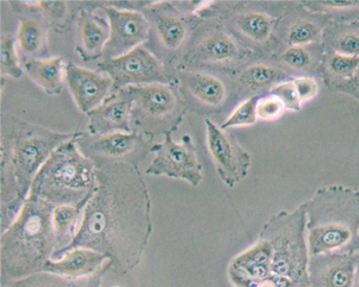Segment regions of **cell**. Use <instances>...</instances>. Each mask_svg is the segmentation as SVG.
Wrapping results in <instances>:
<instances>
[{
	"instance_id": "6da1fadb",
	"label": "cell",
	"mask_w": 359,
	"mask_h": 287,
	"mask_svg": "<svg viewBox=\"0 0 359 287\" xmlns=\"http://www.w3.org/2000/svg\"><path fill=\"white\" fill-rule=\"evenodd\" d=\"M95 175L96 189L83 209L74 240L55 252L51 260L86 248L104 255L109 272L123 276L139 265L151 234V199L137 167L107 165L96 168Z\"/></svg>"
},
{
	"instance_id": "7a4b0ae2",
	"label": "cell",
	"mask_w": 359,
	"mask_h": 287,
	"mask_svg": "<svg viewBox=\"0 0 359 287\" xmlns=\"http://www.w3.org/2000/svg\"><path fill=\"white\" fill-rule=\"evenodd\" d=\"M55 207L28 195L14 221L0 239L1 281L43 272L57 248L53 213Z\"/></svg>"
},
{
	"instance_id": "3957f363",
	"label": "cell",
	"mask_w": 359,
	"mask_h": 287,
	"mask_svg": "<svg viewBox=\"0 0 359 287\" xmlns=\"http://www.w3.org/2000/svg\"><path fill=\"white\" fill-rule=\"evenodd\" d=\"M303 205L311 255L359 254V191L327 186L318 189Z\"/></svg>"
},
{
	"instance_id": "277c9868",
	"label": "cell",
	"mask_w": 359,
	"mask_h": 287,
	"mask_svg": "<svg viewBox=\"0 0 359 287\" xmlns=\"http://www.w3.org/2000/svg\"><path fill=\"white\" fill-rule=\"evenodd\" d=\"M79 133L51 154L35 176L29 195L54 207L84 209L96 189V167L79 151Z\"/></svg>"
},
{
	"instance_id": "5b68a950",
	"label": "cell",
	"mask_w": 359,
	"mask_h": 287,
	"mask_svg": "<svg viewBox=\"0 0 359 287\" xmlns=\"http://www.w3.org/2000/svg\"><path fill=\"white\" fill-rule=\"evenodd\" d=\"M306 223L302 205L290 214L281 212L273 216L260 236L269 248L271 274L290 279L297 287H309Z\"/></svg>"
},
{
	"instance_id": "8992f818",
	"label": "cell",
	"mask_w": 359,
	"mask_h": 287,
	"mask_svg": "<svg viewBox=\"0 0 359 287\" xmlns=\"http://www.w3.org/2000/svg\"><path fill=\"white\" fill-rule=\"evenodd\" d=\"M76 132L65 133L18 118L14 133V164L20 195L25 200L39 170Z\"/></svg>"
},
{
	"instance_id": "52a82bcc",
	"label": "cell",
	"mask_w": 359,
	"mask_h": 287,
	"mask_svg": "<svg viewBox=\"0 0 359 287\" xmlns=\"http://www.w3.org/2000/svg\"><path fill=\"white\" fill-rule=\"evenodd\" d=\"M76 145L96 168L122 163L138 167L153 146L152 138L136 130L129 133L118 132L105 135L79 132Z\"/></svg>"
},
{
	"instance_id": "ba28073f",
	"label": "cell",
	"mask_w": 359,
	"mask_h": 287,
	"mask_svg": "<svg viewBox=\"0 0 359 287\" xmlns=\"http://www.w3.org/2000/svg\"><path fill=\"white\" fill-rule=\"evenodd\" d=\"M98 72L106 74L118 91L131 85L166 84L168 74L154 54L142 46L98 64Z\"/></svg>"
},
{
	"instance_id": "9c48e42d",
	"label": "cell",
	"mask_w": 359,
	"mask_h": 287,
	"mask_svg": "<svg viewBox=\"0 0 359 287\" xmlns=\"http://www.w3.org/2000/svg\"><path fill=\"white\" fill-rule=\"evenodd\" d=\"M18 118L0 116V228L1 234L18 215L25 200L20 195L14 164V133Z\"/></svg>"
},
{
	"instance_id": "30bf717a",
	"label": "cell",
	"mask_w": 359,
	"mask_h": 287,
	"mask_svg": "<svg viewBox=\"0 0 359 287\" xmlns=\"http://www.w3.org/2000/svg\"><path fill=\"white\" fill-rule=\"evenodd\" d=\"M151 152L156 157L146 169L147 175L182 178L194 186L201 181L202 166L189 136H184L182 143H177L173 140L171 132L167 131L163 141L155 144Z\"/></svg>"
},
{
	"instance_id": "8fae6325",
	"label": "cell",
	"mask_w": 359,
	"mask_h": 287,
	"mask_svg": "<svg viewBox=\"0 0 359 287\" xmlns=\"http://www.w3.org/2000/svg\"><path fill=\"white\" fill-rule=\"evenodd\" d=\"M134 96L131 122L153 138L163 131L162 123L175 108V98L165 84L131 85Z\"/></svg>"
},
{
	"instance_id": "7c38bea8",
	"label": "cell",
	"mask_w": 359,
	"mask_h": 287,
	"mask_svg": "<svg viewBox=\"0 0 359 287\" xmlns=\"http://www.w3.org/2000/svg\"><path fill=\"white\" fill-rule=\"evenodd\" d=\"M110 27V35L103 52L104 60L123 55L149 38V24L141 12L117 10L104 6Z\"/></svg>"
},
{
	"instance_id": "4fadbf2b",
	"label": "cell",
	"mask_w": 359,
	"mask_h": 287,
	"mask_svg": "<svg viewBox=\"0 0 359 287\" xmlns=\"http://www.w3.org/2000/svg\"><path fill=\"white\" fill-rule=\"evenodd\" d=\"M207 144L222 181L230 188L243 180L250 156L236 141L210 120H205Z\"/></svg>"
},
{
	"instance_id": "5bb4252c",
	"label": "cell",
	"mask_w": 359,
	"mask_h": 287,
	"mask_svg": "<svg viewBox=\"0 0 359 287\" xmlns=\"http://www.w3.org/2000/svg\"><path fill=\"white\" fill-rule=\"evenodd\" d=\"M8 4L20 20L16 38L22 62L48 59L50 27L40 11L38 2L10 1Z\"/></svg>"
},
{
	"instance_id": "9a60e30c",
	"label": "cell",
	"mask_w": 359,
	"mask_h": 287,
	"mask_svg": "<svg viewBox=\"0 0 359 287\" xmlns=\"http://www.w3.org/2000/svg\"><path fill=\"white\" fill-rule=\"evenodd\" d=\"M134 96L129 88L108 96L97 108L86 113L87 129L92 135L131 132L130 126Z\"/></svg>"
},
{
	"instance_id": "2e32d148",
	"label": "cell",
	"mask_w": 359,
	"mask_h": 287,
	"mask_svg": "<svg viewBox=\"0 0 359 287\" xmlns=\"http://www.w3.org/2000/svg\"><path fill=\"white\" fill-rule=\"evenodd\" d=\"M359 254L328 252L311 255L309 287H353Z\"/></svg>"
},
{
	"instance_id": "e0dca14e",
	"label": "cell",
	"mask_w": 359,
	"mask_h": 287,
	"mask_svg": "<svg viewBox=\"0 0 359 287\" xmlns=\"http://www.w3.org/2000/svg\"><path fill=\"white\" fill-rule=\"evenodd\" d=\"M65 77L69 91L80 111L87 113L100 106L107 97L111 80L101 73L67 63Z\"/></svg>"
},
{
	"instance_id": "ac0fdd59",
	"label": "cell",
	"mask_w": 359,
	"mask_h": 287,
	"mask_svg": "<svg viewBox=\"0 0 359 287\" xmlns=\"http://www.w3.org/2000/svg\"><path fill=\"white\" fill-rule=\"evenodd\" d=\"M109 35V22L95 11L83 9L77 18L75 51L84 62L97 61L103 56Z\"/></svg>"
},
{
	"instance_id": "d6986e66",
	"label": "cell",
	"mask_w": 359,
	"mask_h": 287,
	"mask_svg": "<svg viewBox=\"0 0 359 287\" xmlns=\"http://www.w3.org/2000/svg\"><path fill=\"white\" fill-rule=\"evenodd\" d=\"M107 258L102 254L86 248H76L57 260H49L43 272L78 279L93 276L103 267Z\"/></svg>"
},
{
	"instance_id": "ffe728a7",
	"label": "cell",
	"mask_w": 359,
	"mask_h": 287,
	"mask_svg": "<svg viewBox=\"0 0 359 287\" xmlns=\"http://www.w3.org/2000/svg\"><path fill=\"white\" fill-rule=\"evenodd\" d=\"M23 66L29 78L46 94L56 96L62 92L66 69L63 57L27 60Z\"/></svg>"
},
{
	"instance_id": "44dd1931",
	"label": "cell",
	"mask_w": 359,
	"mask_h": 287,
	"mask_svg": "<svg viewBox=\"0 0 359 287\" xmlns=\"http://www.w3.org/2000/svg\"><path fill=\"white\" fill-rule=\"evenodd\" d=\"M149 24H154L161 43L169 49H175L183 43L186 29L175 17L165 13L159 4L152 3L141 12Z\"/></svg>"
},
{
	"instance_id": "7402d4cb",
	"label": "cell",
	"mask_w": 359,
	"mask_h": 287,
	"mask_svg": "<svg viewBox=\"0 0 359 287\" xmlns=\"http://www.w3.org/2000/svg\"><path fill=\"white\" fill-rule=\"evenodd\" d=\"M109 271L107 263L96 274L74 279L57 274L40 272L22 279L1 281V287H95Z\"/></svg>"
},
{
	"instance_id": "603a6c76",
	"label": "cell",
	"mask_w": 359,
	"mask_h": 287,
	"mask_svg": "<svg viewBox=\"0 0 359 287\" xmlns=\"http://www.w3.org/2000/svg\"><path fill=\"white\" fill-rule=\"evenodd\" d=\"M38 6L52 30L58 34H65L71 30L79 13L85 9V1H39Z\"/></svg>"
},
{
	"instance_id": "cb8c5ba5",
	"label": "cell",
	"mask_w": 359,
	"mask_h": 287,
	"mask_svg": "<svg viewBox=\"0 0 359 287\" xmlns=\"http://www.w3.org/2000/svg\"><path fill=\"white\" fill-rule=\"evenodd\" d=\"M81 211L79 208L69 206H58L54 209L53 222L57 243L56 251L65 248L74 240Z\"/></svg>"
},
{
	"instance_id": "d4e9b609",
	"label": "cell",
	"mask_w": 359,
	"mask_h": 287,
	"mask_svg": "<svg viewBox=\"0 0 359 287\" xmlns=\"http://www.w3.org/2000/svg\"><path fill=\"white\" fill-rule=\"evenodd\" d=\"M188 85L192 94L206 104L218 106L224 99V85L214 76L202 74H192L188 78Z\"/></svg>"
},
{
	"instance_id": "484cf974",
	"label": "cell",
	"mask_w": 359,
	"mask_h": 287,
	"mask_svg": "<svg viewBox=\"0 0 359 287\" xmlns=\"http://www.w3.org/2000/svg\"><path fill=\"white\" fill-rule=\"evenodd\" d=\"M17 38L9 34H2L0 38V74L1 82L6 76L19 79L23 75L15 48Z\"/></svg>"
},
{
	"instance_id": "4316f807",
	"label": "cell",
	"mask_w": 359,
	"mask_h": 287,
	"mask_svg": "<svg viewBox=\"0 0 359 287\" xmlns=\"http://www.w3.org/2000/svg\"><path fill=\"white\" fill-rule=\"evenodd\" d=\"M236 24L245 35L257 41L265 40L271 34L272 28L271 19L259 13L238 16Z\"/></svg>"
},
{
	"instance_id": "83f0119b",
	"label": "cell",
	"mask_w": 359,
	"mask_h": 287,
	"mask_svg": "<svg viewBox=\"0 0 359 287\" xmlns=\"http://www.w3.org/2000/svg\"><path fill=\"white\" fill-rule=\"evenodd\" d=\"M200 50L205 59L221 62L231 59L236 52V47L229 36L216 34L204 41Z\"/></svg>"
},
{
	"instance_id": "f1b7e54d",
	"label": "cell",
	"mask_w": 359,
	"mask_h": 287,
	"mask_svg": "<svg viewBox=\"0 0 359 287\" xmlns=\"http://www.w3.org/2000/svg\"><path fill=\"white\" fill-rule=\"evenodd\" d=\"M258 100V96H253L238 106L222 124L221 128L225 130L230 127L254 125L258 118L257 113Z\"/></svg>"
},
{
	"instance_id": "f546056e",
	"label": "cell",
	"mask_w": 359,
	"mask_h": 287,
	"mask_svg": "<svg viewBox=\"0 0 359 287\" xmlns=\"http://www.w3.org/2000/svg\"><path fill=\"white\" fill-rule=\"evenodd\" d=\"M231 282L235 287H297L290 279L276 275L256 279L229 270Z\"/></svg>"
},
{
	"instance_id": "4dcf8cb0",
	"label": "cell",
	"mask_w": 359,
	"mask_h": 287,
	"mask_svg": "<svg viewBox=\"0 0 359 287\" xmlns=\"http://www.w3.org/2000/svg\"><path fill=\"white\" fill-rule=\"evenodd\" d=\"M276 78L275 69L263 64L254 65L247 69L241 77V82L252 90L266 88Z\"/></svg>"
},
{
	"instance_id": "1f68e13d",
	"label": "cell",
	"mask_w": 359,
	"mask_h": 287,
	"mask_svg": "<svg viewBox=\"0 0 359 287\" xmlns=\"http://www.w3.org/2000/svg\"><path fill=\"white\" fill-rule=\"evenodd\" d=\"M318 35V28L313 22L303 20L294 22L289 29L287 41L292 46L309 43Z\"/></svg>"
},
{
	"instance_id": "d6a6232c",
	"label": "cell",
	"mask_w": 359,
	"mask_h": 287,
	"mask_svg": "<svg viewBox=\"0 0 359 287\" xmlns=\"http://www.w3.org/2000/svg\"><path fill=\"white\" fill-rule=\"evenodd\" d=\"M328 68L334 75L344 80L352 77L359 69V56L335 52L328 62Z\"/></svg>"
},
{
	"instance_id": "836d02e7",
	"label": "cell",
	"mask_w": 359,
	"mask_h": 287,
	"mask_svg": "<svg viewBox=\"0 0 359 287\" xmlns=\"http://www.w3.org/2000/svg\"><path fill=\"white\" fill-rule=\"evenodd\" d=\"M285 109L280 100L271 94L259 99L257 105V117L263 120H276L282 116Z\"/></svg>"
},
{
	"instance_id": "e575fe53",
	"label": "cell",
	"mask_w": 359,
	"mask_h": 287,
	"mask_svg": "<svg viewBox=\"0 0 359 287\" xmlns=\"http://www.w3.org/2000/svg\"><path fill=\"white\" fill-rule=\"evenodd\" d=\"M272 94L278 97L285 109L300 111L302 102L299 99L293 81H285L275 86Z\"/></svg>"
},
{
	"instance_id": "d590c367",
	"label": "cell",
	"mask_w": 359,
	"mask_h": 287,
	"mask_svg": "<svg viewBox=\"0 0 359 287\" xmlns=\"http://www.w3.org/2000/svg\"><path fill=\"white\" fill-rule=\"evenodd\" d=\"M285 64L295 69H304L311 64L309 53L302 46H291L283 55Z\"/></svg>"
},
{
	"instance_id": "8d00e7d4",
	"label": "cell",
	"mask_w": 359,
	"mask_h": 287,
	"mask_svg": "<svg viewBox=\"0 0 359 287\" xmlns=\"http://www.w3.org/2000/svg\"><path fill=\"white\" fill-rule=\"evenodd\" d=\"M299 99L304 102L312 99L318 93V88L316 81L311 77L302 76L293 80Z\"/></svg>"
},
{
	"instance_id": "74e56055",
	"label": "cell",
	"mask_w": 359,
	"mask_h": 287,
	"mask_svg": "<svg viewBox=\"0 0 359 287\" xmlns=\"http://www.w3.org/2000/svg\"><path fill=\"white\" fill-rule=\"evenodd\" d=\"M337 52L359 56V34L350 32L341 35L337 41Z\"/></svg>"
},
{
	"instance_id": "f35d334b",
	"label": "cell",
	"mask_w": 359,
	"mask_h": 287,
	"mask_svg": "<svg viewBox=\"0 0 359 287\" xmlns=\"http://www.w3.org/2000/svg\"><path fill=\"white\" fill-rule=\"evenodd\" d=\"M336 89L359 102V69L352 77L339 81L336 85Z\"/></svg>"
},
{
	"instance_id": "ab89813d",
	"label": "cell",
	"mask_w": 359,
	"mask_h": 287,
	"mask_svg": "<svg viewBox=\"0 0 359 287\" xmlns=\"http://www.w3.org/2000/svg\"><path fill=\"white\" fill-rule=\"evenodd\" d=\"M313 6H309L314 10H344L351 9H358L359 2L351 1H327V2H311L309 3Z\"/></svg>"
},
{
	"instance_id": "60d3db41",
	"label": "cell",
	"mask_w": 359,
	"mask_h": 287,
	"mask_svg": "<svg viewBox=\"0 0 359 287\" xmlns=\"http://www.w3.org/2000/svg\"><path fill=\"white\" fill-rule=\"evenodd\" d=\"M353 287H359V258L355 270Z\"/></svg>"
},
{
	"instance_id": "b9f144b4",
	"label": "cell",
	"mask_w": 359,
	"mask_h": 287,
	"mask_svg": "<svg viewBox=\"0 0 359 287\" xmlns=\"http://www.w3.org/2000/svg\"><path fill=\"white\" fill-rule=\"evenodd\" d=\"M101 284H102V283H100V284H97V286H96L95 287H100V286H101Z\"/></svg>"
}]
</instances>
